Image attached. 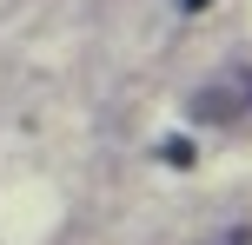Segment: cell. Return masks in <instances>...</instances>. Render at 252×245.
Wrapping results in <instances>:
<instances>
[{
	"label": "cell",
	"mask_w": 252,
	"mask_h": 245,
	"mask_svg": "<svg viewBox=\"0 0 252 245\" xmlns=\"http://www.w3.org/2000/svg\"><path fill=\"white\" fill-rule=\"evenodd\" d=\"M192 119H206V126H252V66H226V73L213 80V86L192 93Z\"/></svg>",
	"instance_id": "obj_1"
},
{
	"label": "cell",
	"mask_w": 252,
	"mask_h": 245,
	"mask_svg": "<svg viewBox=\"0 0 252 245\" xmlns=\"http://www.w3.org/2000/svg\"><path fill=\"white\" fill-rule=\"evenodd\" d=\"M159 159H166V166H192V139H166Z\"/></svg>",
	"instance_id": "obj_2"
},
{
	"label": "cell",
	"mask_w": 252,
	"mask_h": 245,
	"mask_svg": "<svg viewBox=\"0 0 252 245\" xmlns=\"http://www.w3.org/2000/svg\"><path fill=\"white\" fill-rule=\"evenodd\" d=\"M179 7H186V13H199V7H206V0H179Z\"/></svg>",
	"instance_id": "obj_3"
}]
</instances>
